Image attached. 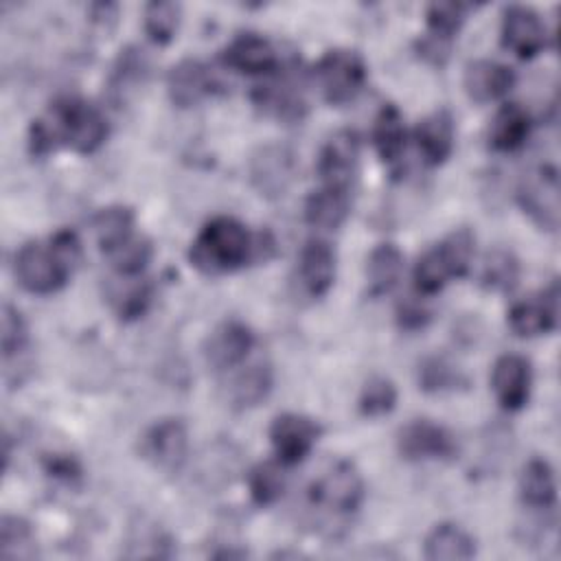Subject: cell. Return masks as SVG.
<instances>
[{"mask_svg":"<svg viewBox=\"0 0 561 561\" xmlns=\"http://www.w3.org/2000/svg\"><path fill=\"white\" fill-rule=\"evenodd\" d=\"M107 138L105 114L81 96L57 99L46 116L35 118L28 127V151L37 158L68 147L77 153L96 151Z\"/></svg>","mask_w":561,"mask_h":561,"instance_id":"cell-1","label":"cell"},{"mask_svg":"<svg viewBox=\"0 0 561 561\" xmlns=\"http://www.w3.org/2000/svg\"><path fill=\"white\" fill-rule=\"evenodd\" d=\"M261 259L263 237L252 234L245 224L230 215L208 219L188 245V263L206 276L230 274Z\"/></svg>","mask_w":561,"mask_h":561,"instance_id":"cell-2","label":"cell"},{"mask_svg":"<svg viewBox=\"0 0 561 561\" xmlns=\"http://www.w3.org/2000/svg\"><path fill=\"white\" fill-rule=\"evenodd\" d=\"M81 254L79 234L61 228L48 241H28L15 252V278L31 294H55L70 280L81 263Z\"/></svg>","mask_w":561,"mask_h":561,"instance_id":"cell-3","label":"cell"},{"mask_svg":"<svg viewBox=\"0 0 561 561\" xmlns=\"http://www.w3.org/2000/svg\"><path fill=\"white\" fill-rule=\"evenodd\" d=\"M366 489L357 467L348 460L331 462L307 489L311 508L324 511L333 517H346L355 513L364 502Z\"/></svg>","mask_w":561,"mask_h":561,"instance_id":"cell-4","label":"cell"},{"mask_svg":"<svg viewBox=\"0 0 561 561\" xmlns=\"http://www.w3.org/2000/svg\"><path fill=\"white\" fill-rule=\"evenodd\" d=\"M313 79L329 105H346L366 83V61L357 50L331 48L318 59Z\"/></svg>","mask_w":561,"mask_h":561,"instance_id":"cell-5","label":"cell"},{"mask_svg":"<svg viewBox=\"0 0 561 561\" xmlns=\"http://www.w3.org/2000/svg\"><path fill=\"white\" fill-rule=\"evenodd\" d=\"M522 210L543 230L554 232L559 226V175L550 164L528 171L517 186Z\"/></svg>","mask_w":561,"mask_h":561,"instance_id":"cell-6","label":"cell"},{"mask_svg":"<svg viewBox=\"0 0 561 561\" xmlns=\"http://www.w3.org/2000/svg\"><path fill=\"white\" fill-rule=\"evenodd\" d=\"M359 136L353 129L333 131L318 153L320 186L351 193L359 167Z\"/></svg>","mask_w":561,"mask_h":561,"instance_id":"cell-7","label":"cell"},{"mask_svg":"<svg viewBox=\"0 0 561 561\" xmlns=\"http://www.w3.org/2000/svg\"><path fill=\"white\" fill-rule=\"evenodd\" d=\"M296 156L280 142L261 145L248 162L252 186L267 199L283 197L296 178Z\"/></svg>","mask_w":561,"mask_h":561,"instance_id":"cell-8","label":"cell"},{"mask_svg":"<svg viewBox=\"0 0 561 561\" xmlns=\"http://www.w3.org/2000/svg\"><path fill=\"white\" fill-rule=\"evenodd\" d=\"M548 26L533 7H504L500 22V42L508 53L519 59H533L548 46Z\"/></svg>","mask_w":561,"mask_h":561,"instance_id":"cell-9","label":"cell"},{"mask_svg":"<svg viewBox=\"0 0 561 561\" xmlns=\"http://www.w3.org/2000/svg\"><path fill=\"white\" fill-rule=\"evenodd\" d=\"M397 449L401 458L412 462L451 460L458 454V443L445 425L430 419H412L397 432Z\"/></svg>","mask_w":561,"mask_h":561,"instance_id":"cell-10","label":"cell"},{"mask_svg":"<svg viewBox=\"0 0 561 561\" xmlns=\"http://www.w3.org/2000/svg\"><path fill=\"white\" fill-rule=\"evenodd\" d=\"M140 456L160 471H178L188 456V430L180 419H160L140 436Z\"/></svg>","mask_w":561,"mask_h":561,"instance_id":"cell-11","label":"cell"},{"mask_svg":"<svg viewBox=\"0 0 561 561\" xmlns=\"http://www.w3.org/2000/svg\"><path fill=\"white\" fill-rule=\"evenodd\" d=\"M322 427L307 414L283 412L270 423V443L283 465L302 462L316 447Z\"/></svg>","mask_w":561,"mask_h":561,"instance_id":"cell-12","label":"cell"},{"mask_svg":"<svg viewBox=\"0 0 561 561\" xmlns=\"http://www.w3.org/2000/svg\"><path fill=\"white\" fill-rule=\"evenodd\" d=\"M506 322L519 337H535L557 329L559 322V285L552 280L548 287L515 300L508 307Z\"/></svg>","mask_w":561,"mask_h":561,"instance_id":"cell-13","label":"cell"},{"mask_svg":"<svg viewBox=\"0 0 561 561\" xmlns=\"http://www.w3.org/2000/svg\"><path fill=\"white\" fill-rule=\"evenodd\" d=\"M219 59L226 68L250 77L274 75L280 66L274 44L259 33H239L224 46Z\"/></svg>","mask_w":561,"mask_h":561,"instance_id":"cell-14","label":"cell"},{"mask_svg":"<svg viewBox=\"0 0 561 561\" xmlns=\"http://www.w3.org/2000/svg\"><path fill=\"white\" fill-rule=\"evenodd\" d=\"M533 386V368L524 355H500L491 370V390L495 401L508 410H522L528 403Z\"/></svg>","mask_w":561,"mask_h":561,"instance_id":"cell-15","label":"cell"},{"mask_svg":"<svg viewBox=\"0 0 561 561\" xmlns=\"http://www.w3.org/2000/svg\"><path fill=\"white\" fill-rule=\"evenodd\" d=\"M254 346L252 329L241 320H226L217 324L204 344V357L215 370H232L245 362Z\"/></svg>","mask_w":561,"mask_h":561,"instance_id":"cell-16","label":"cell"},{"mask_svg":"<svg viewBox=\"0 0 561 561\" xmlns=\"http://www.w3.org/2000/svg\"><path fill=\"white\" fill-rule=\"evenodd\" d=\"M252 101L263 114L280 123H300L307 114V101L300 85L294 81L291 72L280 75V68L274 81L254 88Z\"/></svg>","mask_w":561,"mask_h":561,"instance_id":"cell-17","label":"cell"},{"mask_svg":"<svg viewBox=\"0 0 561 561\" xmlns=\"http://www.w3.org/2000/svg\"><path fill=\"white\" fill-rule=\"evenodd\" d=\"M296 280L309 298H322L335 280V250L324 239H309L296 265Z\"/></svg>","mask_w":561,"mask_h":561,"instance_id":"cell-18","label":"cell"},{"mask_svg":"<svg viewBox=\"0 0 561 561\" xmlns=\"http://www.w3.org/2000/svg\"><path fill=\"white\" fill-rule=\"evenodd\" d=\"M213 92V72L199 59H182L167 75V94L171 103L182 110L199 105Z\"/></svg>","mask_w":561,"mask_h":561,"instance_id":"cell-19","label":"cell"},{"mask_svg":"<svg viewBox=\"0 0 561 561\" xmlns=\"http://www.w3.org/2000/svg\"><path fill=\"white\" fill-rule=\"evenodd\" d=\"M515 72L495 59H476L465 66L462 88L473 103H493L511 92Z\"/></svg>","mask_w":561,"mask_h":561,"instance_id":"cell-20","label":"cell"},{"mask_svg":"<svg viewBox=\"0 0 561 561\" xmlns=\"http://www.w3.org/2000/svg\"><path fill=\"white\" fill-rule=\"evenodd\" d=\"M414 142L425 164H443L451 156L456 142V127L451 114L447 110H436L421 118L414 127Z\"/></svg>","mask_w":561,"mask_h":561,"instance_id":"cell-21","label":"cell"},{"mask_svg":"<svg viewBox=\"0 0 561 561\" xmlns=\"http://www.w3.org/2000/svg\"><path fill=\"white\" fill-rule=\"evenodd\" d=\"M274 386L270 364H252L234 373L226 388V401L232 410H250L263 403Z\"/></svg>","mask_w":561,"mask_h":561,"instance_id":"cell-22","label":"cell"},{"mask_svg":"<svg viewBox=\"0 0 561 561\" xmlns=\"http://www.w3.org/2000/svg\"><path fill=\"white\" fill-rule=\"evenodd\" d=\"M107 300L118 320L131 322V320L142 318L149 311L151 300H153V287L140 274L138 276H118L107 287Z\"/></svg>","mask_w":561,"mask_h":561,"instance_id":"cell-23","label":"cell"},{"mask_svg":"<svg viewBox=\"0 0 561 561\" xmlns=\"http://www.w3.org/2000/svg\"><path fill=\"white\" fill-rule=\"evenodd\" d=\"M530 116L519 103H504L491 118L489 145L495 151H517L530 136Z\"/></svg>","mask_w":561,"mask_h":561,"instance_id":"cell-24","label":"cell"},{"mask_svg":"<svg viewBox=\"0 0 561 561\" xmlns=\"http://www.w3.org/2000/svg\"><path fill=\"white\" fill-rule=\"evenodd\" d=\"M373 145L381 162L397 164L405 151L408 129L401 110L394 103H383L373 123Z\"/></svg>","mask_w":561,"mask_h":561,"instance_id":"cell-25","label":"cell"},{"mask_svg":"<svg viewBox=\"0 0 561 561\" xmlns=\"http://www.w3.org/2000/svg\"><path fill=\"white\" fill-rule=\"evenodd\" d=\"M351 210V193L337 191L329 186H320L311 191L305 199V221L318 230H335L340 228Z\"/></svg>","mask_w":561,"mask_h":561,"instance_id":"cell-26","label":"cell"},{"mask_svg":"<svg viewBox=\"0 0 561 561\" xmlns=\"http://www.w3.org/2000/svg\"><path fill=\"white\" fill-rule=\"evenodd\" d=\"M423 554L430 561H465L476 554V541L462 526L440 522L425 535Z\"/></svg>","mask_w":561,"mask_h":561,"instance_id":"cell-27","label":"cell"},{"mask_svg":"<svg viewBox=\"0 0 561 561\" xmlns=\"http://www.w3.org/2000/svg\"><path fill=\"white\" fill-rule=\"evenodd\" d=\"M519 497L533 511H550L557 502L554 471L546 458H530L519 473Z\"/></svg>","mask_w":561,"mask_h":561,"instance_id":"cell-28","label":"cell"},{"mask_svg":"<svg viewBox=\"0 0 561 561\" xmlns=\"http://www.w3.org/2000/svg\"><path fill=\"white\" fill-rule=\"evenodd\" d=\"M403 274V254L394 243H379L366 259V283L370 296L390 294Z\"/></svg>","mask_w":561,"mask_h":561,"instance_id":"cell-29","label":"cell"},{"mask_svg":"<svg viewBox=\"0 0 561 561\" xmlns=\"http://www.w3.org/2000/svg\"><path fill=\"white\" fill-rule=\"evenodd\" d=\"M278 458L276 460H261L248 471V493L254 504L272 506L276 504L285 489H287V473Z\"/></svg>","mask_w":561,"mask_h":561,"instance_id":"cell-30","label":"cell"},{"mask_svg":"<svg viewBox=\"0 0 561 561\" xmlns=\"http://www.w3.org/2000/svg\"><path fill=\"white\" fill-rule=\"evenodd\" d=\"M92 228L96 234V243L105 254V252L114 250L116 245H121L123 241H127L136 232L134 210L127 206H118V204L101 208L92 219Z\"/></svg>","mask_w":561,"mask_h":561,"instance_id":"cell-31","label":"cell"},{"mask_svg":"<svg viewBox=\"0 0 561 561\" xmlns=\"http://www.w3.org/2000/svg\"><path fill=\"white\" fill-rule=\"evenodd\" d=\"M416 379H419V388L425 392H432V394L454 392V390L467 386V377L460 373V368H456L443 355L423 357L416 368Z\"/></svg>","mask_w":561,"mask_h":561,"instance_id":"cell-32","label":"cell"},{"mask_svg":"<svg viewBox=\"0 0 561 561\" xmlns=\"http://www.w3.org/2000/svg\"><path fill=\"white\" fill-rule=\"evenodd\" d=\"M412 278H414L416 291L427 298V296H434V294L443 291V287L451 278H456V276H454V272H451V267H449L440 245L434 243L432 248H427L419 256V261H416V265L412 270Z\"/></svg>","mask_w":561,"mask_h":561,"instance_id":"cell-33","label":"cell"},{"mask_svg":"<svg viewBox=\"0 0 561 561\" xmlns=\"http://www.w3.org/2000/svg\"><path fill=\"white\" fill-rule=\"evenodd\" d=\"M519 280V261L511 250H491L480 270V285L489 291H511Z\"/></svg>","mask_w":561,"mask_h":561,"instance_id":"cell-34","label":"cell"},{"mask_svg":"<svg viewBox=\"0 0 561 561\" xmlns=\"http://www.w3.org/2000/svg\"><path fill=\"white\" fill-rule=\"evenodd\" d=\"M180 18H182V7L178 2L156 0V2H149L142 11V28L153 44L164 46L175 37L180 28Z\"/></svg>","mask_w":561,"mask_h":561,"instance_id":"cell-35","label":"cell"},{"mask_svg":"<svg viewBox=\"0 0 561 561\" xmlns=\"http://www.w3.org/2000/svg\"><path fill=\"white\" fill-rule=\"evenodd\" d=\"M151 254H153L151 241L138 232H134L127 241H123L114 250L105 252L112 270L118 276H138L151 261Z\"/></svg>","mask_w":561,"mask_h":561,"instance_id":"cell-36","label":"cell"},{"mask_svg":"<svg viewBox=\"0 0 561 561\" xmlns=\"http://www.w3.org/2000/svg\"><path fill=\"white\" fill-rule=\"evenodd\" d=\"M147 72H149V61L145 53L136 46H127L125 50H121V55L114 61L110 88L116 96H125L147 79Z\"/></svg>","mask_w":561,"mask_h":561,"instance_id":"cell-37","label":"cell"},{"mask_svg":"<svg viewBox=\"0 0 561 561\" xmlns=\"http://www.w3.org/2000/svg\"><path fill=\"white\" fill-rule=\"evenodd\" d=\"M35 554V533L24 517L4 515L0 522V557L28 559Z\"/></svg>","mask_w":561,"mask_h":561,"instance_id":"cell-38","label":"cell"},{"mask_svg":"<svg viewBox=\"0 0 561 561\" xmlns=\"http://www.w3.org/2000/svg\"><path fill=\"white\" fill-rule=\"evenodd\" d=\"M397 405V388L392 379L383 375H373L370 379L364 381L359 397H357V408L362 416L368 419H379L386 416L394 410Z\"/></svg>","mask_w":561,"mask_h":561,"instance_id":"cell-39","label":"cell"},{"mask_svg":"<svg viewBox=\"0 0 561 561\" xmlns=\"http://www.w3.org/2000/svg\"><path fill=\"white\" fill-rule=\"evenodd\" d=\"M467 18V4L460 2H432L425 9V22L427 33L454 42L456 33L465 24Z\"/></svg>","mask_w":561,"mask_h":561,"instance_id":"cell-40","label":"cell"},{"mask_svg":"<svg viewBox=\"0 0 561 561\" xmlns=\"http://www.w3.org/2000/svg\"><path fill=\"white\" fill-rule=\"evenodd\" d=\"M451 272L456 278H462L473 261V245H476V237L469 228H456L451 230L443 241H438Z\"/></svg>","mask_w":561,"mask_h":561,"instance_id":"cell-41","label":"cell"},{"mask_svg":"<svg viewBox=\"0 0 561 561\" xmlns=\"http://www.w3.org/2000/svg\"><path fill=\"white\" fill-rule=\"evenodd\" d=\"M2 357L4 362H11V357H18L26 351L28 344V329L26 322L22 318V313L18 311V307H13L11 302L2 305Z\"/></svg>","mask_w":561,"mask_h":561,"instance_id":"cell-42","label":"cell"},{"mask_svg":"<svg viewBox=\"0 0 561 561\" xmlns=\"http://www.w3.org/2000/svg\"><path fill=\"white\" fill-rule=\"evenodd\" d=\"M425 296H408L397 305V324L405 331H419L425 329L432 320V309L423 302Z\"/></svg>","mask_w":561,"mask_h":561,"instance_id":"cell-43","label":"cell"},{"mask_svg":"<svg viewBox=\"0 0 561 561\" xmlns=\"http://www.w3.org/2000/svg\"><path fill=\"white\" fill-rule=\"evenodd\" d=\"M42 467L50 478H55L64 484H77L81 480V465L75 456L48 454L42 458Z\"/></svg>","mask_w":561,"mask_h":561,"instance_id":"cell-44","label":"cell"},{"mask_svg":"<svg viewBox=\"0 0 561 561\" xmlns=\"http://www.w3.org/2000/svg\"><path fill=\"white\" fill-rule=\"evenodd\" d=\"M451 44H454V42H449V39H443V37H436V35L425 33L421 39H416V53H419V57H423L425 61H430V64H434V66H443V64L449 59Z\"/></svg>","mask_w":561,"mask_h":561,"instance_id":"cell-45","label":"cell"}]
</instances>
